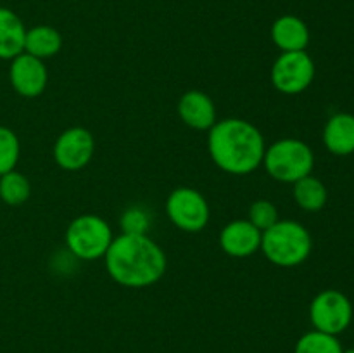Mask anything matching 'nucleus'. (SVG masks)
Listing matches in <instances>:
<instances>
[{"instance_id": "f3484780", "label": "nucleus", "mask_w": 354, "mask_h": 353, "mask_svg": "<svg viewBox=\"0 0 354 353\" xmlns=\"http://www.w3.org/2000/svg\"><path fill=\"white\" fill-rule=\"evenodd\" d=\"M294 199L303 210L318 211L327 204V187L320 179L308 175L294 183Z\"/></svg>"}, {"instance_id": "0eeeda50", "label": "nucleus", "mask_w": 354, "mask_h": 353, "mask_svg": "<svg viewBox=\"0 0 354 353\" xmlns=\"http://www.w3.org/2000/svg\"><path fill=\"white\" fill-rule=\"evenodd\" d=\"M315 78V62L306 51L282 52L273 62L272 83L279 92L296 96L304 92Z\"/></svg>"}, {"instance_id": "412c9836", "label": "nucleus", "mask_w": 354, "mask_h": 353, "mask_svg": "<svg viewBox=\"0 0 354 353\" xmlns=\"http://www.w3.org/2000/svg\"><path fill=\"white\" fill-rule=\"evenodd\" d=\"M279 220V211L275 204L268 199H258L249 208V221L259 230H266Z\"/></svg>"}, {"instance_id": "f03ea898", "label": "nucleus", "mask_w": 354, "mask_h": 353, "mask_svg": "<svg viewBox=\"0 0 354 353\" xmlns=\"http://www.w3.org/2000/svg\"><path fill=\"white\" fill-rule=\"evenodd\" d=\"M207 147L218 168L232 175H248L263 163L266 145L261 132L251 121L227 118L209 128Z\"/></svg>"}, {"instance_id": "9b49d317", "label": "nucleus", "mask_w": 354, "mask_h": 353, "mask_svg": "<svg viewBox=\"0 0 354 353\" xmlns=\"http://www.w3.org/2000/svg\"><path fill=\"white\" fill-rule=\"evenodd\" d=\"M220 244L227 255L245 258L261 248V230L249 220H234L221 230Z\"/></svg>"}, {"instance_id": "1a4fd4ad", "label": "nucleus", "mask_w": 354, "mask_h": 353, "mask_svg": "<svg viewBox=\"0 0 354 353\" xmlns=\"http://www.w3.org/2000/svg\"><path fill=\"white\" fill-rule=\"evenodd\" d=\"M95 149L93 135L83 127H73L62 132L54 145V159L68 172L85 168Z\"/></svg>"}, {"instance_id": "6e6552de", "label": "nucleus", "mask_w": 354, "mask_h": 353, "mask_svg": "<svg viewBox=\"0 0 354 353\" xmlns=\"http://www.w3.org/2000/svg\"><path fill=\"white\" fill-rule=\"evenodd\" d=\"M166 213L173 225L185 232H199L209 221V206L203 194L190 187H178L166 201Z\"/></svg>"}, {"instance_id": "20e7f679", "label": "nucleus", "mask_w": 354, "mask_h": 353, "mask_svg": "<svg viewBox=\"0 0 354 353\" xmlns=\"http://www.w3.org/2000/svg\"><path fill=\"white\" fill-rule=\"evenodd\" d=\"M263 165L270 176L279 182L296 183L297 180L311 175L315 154L310 145L299 138H280L266 147Z\"/></svg>"}, {"instance_id": "ddd939ff", "label": "nucleus", "mask_w": 354, "mask_h": 353, "mask_svg": "<svg viewBox=\"0 0 354 353\" xmlns=\"http://www.w3.org/2000/svg\"><path fill=\"white\" fill-rule=\"evenodd\" d=\"M272 40L282 52L306 51L310 44V30L301 17L286 14L273 23Z\"/></svg>"}, {"instance_id": "6ab92c4d", "label": "nucleus", "mask_w": 354, "mask_h": 353, "mask_svg": "<svg viewBox=\"0 0 354 353\" xmlns=\"http://www.w3.org/2000/svg\"><path fill=\"white\" fill-rule=\"evenodd\" d=\"M294 353H342V345L337 336L320 331H310L299 338Z\"/></svg>"}, {"instance_id": "7ed1b4c3", "label": "nucleus", "mask_w": 354, "mask_h": 353, "mask_svg": "<svg viewBox=\"0 0 354 353\" xmlns=\"http://www.w3.org/2000/svg\"><path fill=\"white\" fill-rule=\"evenodd\" d=\"M313 241L304 225L296 220H277L261 232V249L277 266H297L310 256Z\"/></svg>"}, {"instance_id": "9d476101", "label": "nucleus", "mask_w": 354, "mask_h": 353, "mask_svg": "<svg viewBox=\"0 0 354 353\" xmlns=\"http://www.w3.org/2000/svg\"><path fill=\"white\" fill-rule=\"evenodd\" d=\"M9 80L12 89L19 96L33 99V97L44 93L45 87H47L48 73L41 59L23 52V54L16 55L10 62Z\"/></svg>"}, {"instance_id": "f257e3e1", "label": "nucleus", "mask_w": 354, "mask_h": 353, "mask_svg": "<svg viewBox=\"0 0 354 353\" xmlns=\"http://www.w3.org/2000/svg\"><path fill=\"white\" fill-rule=\"evenodd\" d=\"M106 269L124 287H147L166 272V255L147 234H121L104 255Z\"/></svg>"}, {"instance_id": "aec40b11", "label": "nucleus", "mask_w": 354, "mask_h": 353, "mask_svg": "<svg viewBox=\"0 0 354 353\" xmlns=\"http://www.w3.org/2000/svg\"><path fill=\"white\" fill-rule=\"evenodd\" d=\"M19 138L10 128L0 127V176L16 168L19 161Z\"/></svg>"}, {"instance_id": "4468645a", "label": "nucleus", "mask_w": 354, "mask_h": 353, "mask_svg": "<svg viewBox=\"0 0 354 353\" xmlns=\"http://www.w3.org/2000/svg\"><path fill=\"white\" fill-rule=\"evenodd\" d=\"M324 144L332 154L349 156L354 152V116L337 113L327 121L324 130Z\"/></svg>"}, {"instance_id": "4be33fe9", "label": "nucleus", "mask_w": 354, "mask_h": 353, "mask_svg": "<svg viewBox=\"0 0 354 353\" xmlns=\"http://www.w3.org/2000/svg\"><path fill=\"white\" fill-rule=\"evenodd\" d=\"M120 225L123 228V234L142 235L151 227V218L142 206H131L121 215Z\"/></svg>"}, {"instance_id": "39448f33", "label": "nucleus", "mask_w": 354, "mask_h": 353, "mask_svg": "<svg viewBox=\"0 0 354 353\" xmlns=\"http://www.w3.org/2000/svg\"><path fill=\"white\" fill-rule=\"evenodd\" d=\"M113 242V230L104 218L97 215H82L69 224L66 244L80 260L92 262L102 258Z\"/></svg>"}, {"instance_id": "423d86ee", "label": "nucleus", "mask_w": 354, "mask_h": 353, "mask_svg": "<svg viewBox=\"0 0 354 353\" xmlns=\"http://www.w3.org/2000/svg\"><path fill=\"white\" fill-rule=\"evenodd\" d=\"M310 318L317 331L337 336L351 324L353 305L341 291L325 289L311 301Z\"/></svg>"}, {"instance_id": "dca6fc26", "label": "nucleus", "mask_w": 354, "mask_h": 353, "mask_svg": "<svg viewBox=\"0 0 354 353\" xmlns=\"http://www.w3.org/2000/svg\"><path fill=\"white\" fill-rule=\"evenodd\" d=\"M62 47V37L55 28L40 24L26 30L24 38V52L38 59H47L57 54Z\"/></svg>"}, {"instance_id": "2eb2a0df", "label": "nucleus", "mask_w": 354, "mask_h": 353, "mask_svg": "<svg viewBox=\"0 0 354 353\" xmlns=\"http://www.w3.org/2000/svg\"><path fill=\"white\" fill-rule=\"evenodd\" d=\"M26 28L21 17L7 7H0V59H14L24 52Z\"/></svg>"}, {"instance_id": "5701e85b", "label": "nucleus", "mask_w": 354, "mask_h": 353, "mask_svg": "<svg viewBox=\"0 0 354 353\" xmlns=\"http://www.w3.org/2000/svg\"><path fill=\"white\" fill-rule=\"evenodd\" d=\"M342 353H354V348H349V350H342Z\"/></svg>"}, {"instance_id": "f8f14e48", "label": "nucleus", "mask_w": 354, "mask_h": 353, "mask_svg": "<svg viewBox=\"0 0 354 353\" xmlns=\"http://www.w3.org/2000/svg\"><path fill=\"white\" fill-rule=\"evenodd\" d=\"M178 114L183 123L194 130H209L216 123L213 99L201 90H189L180 97Z\"/></svg>"}, {"instance_id": "a211bd4d", "label": "nucleus", "mask_w": 354, "mask_h": 353, "mask_svg": "<svg viewBox=\"0 0 354 353\" xmlns=\"http://www.w3.org/2000/svg\"><path fill=\"white\" fill-rule=\"evenodd\" d=\"M31 194V185L23 173L10 170L0 176V199L9 206L26 203Z\"/></svg>"}]
</instances>
